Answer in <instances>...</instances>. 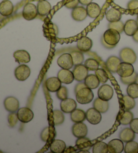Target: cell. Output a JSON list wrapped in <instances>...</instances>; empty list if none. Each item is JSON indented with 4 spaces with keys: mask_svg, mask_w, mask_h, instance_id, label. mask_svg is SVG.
<instances>
[{
    "mask_svg": "<svg viewBox=\"0 0 138 153\" xmlns=\"http://www.w3.org/2000/svg\"><path fill=\"white\" fill-rule=\"evenodd\" d=\"M76 101L82 105L88 104L94 99V94L92 89L85 87L78 91L76 93Z\"/></svg>",
    "mask_w": 138,
    "mask_h": 153,
    "instance_id": "obj_1",
    "label": "cell"
},
{
    "mask_svg": "<svg viewBox=\"0 0 138 153\" xmlns=\"http://www.w3.org/2000/svg\"><path fill=\"white\" fill-rule=\"evenodd\" d=\"M121 36L117 30L113 28H108L103 35L102 39L108 45L115 47L120 41Z\"/></svg>",
    "mask_w": 138,
    "mask_h": 153,
    "instance_id": "obj_2",
    "label": "cell"
},
{
    "mask_svg": "<svg viewBox=\"0 0 138 153\" xmlns=\"http://www.w3.org/2000/svg\"><path fill=\"white\" fill-rule=\"evenodd\" d=\"M120 59L123 62L129 63V64H134L136 62L137 55L135 51L129 47H125L121 50L119 53Z\"/></svg>",
    "mask_w": 138,
    "mask_h": 153,
    "instance_id": "obj_3",
    "label": "cell"
},
{
    "mask_svg": "<svg viewBox=\"0 0 138 153\" xmlns=\"http://www.w3.org/2000/svg\"><path fill=\"white\" fill-rule=\"evenodd\" d=\"M38 10L35 5L32 3L26 4L22 10V16L26 20L35 19L38 15Z\"/></svg>",
    "mask_w": 138,
    "mask_h": 153,
    "instance_id": "obj_4",
    "label": "cell"
},
{
    "mask_svg": "<svg viewBox=\"0 0 138 153\" xmlns=\"http://www.w3.org/2000/svg\"><path fill=\"white\" fill-rule=\"evenodd\" d=\"M116 73L120 77H129L134 73V68L131 64L122 62L119 65Z\"/></svg>",
    "mask_w": 138,
    "mask_h": 153,
    "instance_id": "obj_5",
    "label": "cell"
},
{
    "mask_svg": "<svg viewBox=\"0 0 138 153\" xmlns=\"http://www.w3.org/2000/svg\"><path fill=\"white\" fill-rule=\"evenodd\" d=\"M86 119L92 125H97L102 120L101 113L95 108H90L86 113Z\"/></svg>",
    "mask_w": 138,
    "mask_h": 153,
    "instance_id": "obj_6",
    "label": "cell"
},
{
    "mask_svg": "<svg viewBox=\"0 0 138 153\" xmlns=\"http://www.w3.org/2000/svg\"><path fill=\"white\" fill-rule=\"evenodd\" d=\"M30 75V69L28 65L22 64L17 67L14 71L16 78L19 81H25Z\"/></svg>",
    "mask_w": 138,
    "mask_h": 153,
    "instance_id": "obj_7",
    "label": "cell"
},
{
    "mask_svg": "<svg viewBox=\"0 0 138 153\" xmlns=\"http://www.w3.org/2000/svg\"><path fill=\"white\" fill-rule=\"evenodd\" d=\"M17 115L19 121L22 123H26L33 120L34 113L28 107H22L17 111Z\"/></svg>",
    "mask_w": 138,
    "mask_h": 153,
    "instance_id": "obj_8",
    "label": "cell"
},
{
    "mask_svg": "<svg viewBox=\"0 0 138 153\" xmlns=\"http://www.w3.org/2000/svg\"><path fill=\"white\" fill-rule=\"evenodd\" d=\"M88 71L85 65L79 64L75 65V68L72 71L74 79L78 82L84 80L88 75Z\"/></svg>",
    "mask_w": 138,
    "mask_h": 153,
    "instance_id": "obj_9",
    "label": "cell"
},
{
    "mask_svg": "<svg viewBox=\"0 0 138 153\" xmlns=\"http://www.w3.org/2000/svg\"><path fill=\"white\" fill-rule=\"evenodd\" d=\"M113 88L108 84H103L98 91V96L99 98L107 101H110L113 98Z\"/></svg>",
    "mask_w": 138,
    "mask_h": 153,
    "instance_id": "obj_10",
    "label": "cell"
},
{
    "mask_svg": "<svg viewBox=\"0 0 138 153\" xmlns=\"http://www.w3.org/2000/svg\"><path fill=\"white\" fill-rule=\"evenodd\" d=\"M57 64L62 69L70 70L73 65V59L70 53H63L57 59Z\"/></svg>",
    "mask_w": 138,
    "mask_h": 153,
    "instance_id": "obj_11",
    "label": "cell"
},
{
    "mask_svg": "<svg viewBox=\"0 0 138 153\" xmlns=\"http://www.w3.org/2000/svg\"><path fill=\"white\" fill-rule=\"evenodd\" d=\"M5 109L10 113L16 112L19 109L20 102L14 97H7L4 101Z\"/></svg>",
    "mask_w": 138,
    "mask_h": 153,
    "instance_id": "obj_12",
    "label": "cell"
},
{
    "mask_svg": "<svg viewBox=\"0 0 138 153\" xmlns=\"http://www.w3.org/2000/svg\"><path fill=\"white\" fill-rule=\"evenodd\" d=\"M73 135L76 138L86 137L88 134V128L86 125L83 122L76 123L71 128Z\"/></svg>",
    "mask_w": 138,
    "mask_h": 153,
    "instance_id": "obj_13",
    "label": "cell"
},
{
    "mask_svg": "<svg viewBox=\"0 0 138 153\" xmlns=\"http://www.w3.org/2000/svg\"><path fill=\"white\" fill-rule=\"evenodd\" d=\"M108 152L121 153L124 150L123 142L121 139H113L108 143Z\"/></svg>",
    "mask_w": 138,
    "mask_h": 153,
    "instance_id": "obj_14",
    "label": "cell"
},
{
    "mask_svg": "<svg viewBox=\"0 0 138 153\" xmlns=\"http://www.w3.org/2000/svg\"><path fill=\"white\" fill-rule=\"evenodd\" d=\"M57 78L59 79L62 83L65 84H70L72 83L74 79L73 72L70 70L62 69L57 74Z\"/></svg>",
    "mask_w": 138,
    "mask_h": 153,
    "instance_id": "obj_15",
    "label": "cell"
},
{
    "mask_svg": "<svg viewBox=\"0 0 138 153\" xmlns=\"http://www.w3.org/2000/svg\"><path fill=\"white\" fill-rule=\"evenodd\" d=\"M60 107L63 113H71L76 109L77 103L75 100L67 98L62 100L60 104Z\"/></svg>",
    "mask_w": 138,
    "mask_h": 153,
    "instance_id": "obj_16",
    "label": "cell"
},
{
    "mask_svg": "<svg viewBox=\"0 0 138 153\" xmlns=\"http://www.w3.org/2000/svg\"><path fill=\"white\" fill-rule=\"evenodd\" d=\"M87 16L88 14L86 8H85L83 6H77L75 8L72 9L71 17L77 22H82L86 19Z\"/></svg>",
    "mask_w": 138,
    "mask_h": 153,
    "instance_id": "obj_17",
    "label": "cell"
},
{
    "mask_svg": "<svg viewBox=\"0 0 138 153\" xmlns=\"http://www.w3.org/2000/svg\"><path fill=\"white\" fill-rule=\"evenodd\" d=\"M14 12V5L10 0H3L0 3V14L7 17L12 14Z\"/></svg>",
    "mask_w": 138,
    "mask_h": 153,
    "instance_id": "obj_18",
    "label": "cell"
},
{
    "mask_svg": "<svg viewBox=\"0 0 138 153\" xmlns=\"http://www.w3.org/2000/svg\"><path fill=\"white\" fill-rule=\"evenodd\" d=\"M93 45V42L87 36H83L79 39L77 42V47L79 51L82 52H88L92 49Z\"/></svg>",
    "mask_w": 138,
    "mask_h": 153,
    "instance_id": "obj_19",
    "label": "cell"
},
{
    "mask_svg": "<svg viewBox=\"0 0 138 153\" xmlns=\"http://www.w3.org/2000/svg\"><path fill=\"white\" fill-rule=\"evenodd\" d=\"M62 82L57 77H52L48 78L46 80L45 86L49 92L55 93L62 87Z\"/></svg>",
    "mask_w": 138,
    "mask_h": 153,
    "instance_id": "obj_20",
    "label": "cell"
},
{
    "mask_svg": "<svg viewBox=\"0 0 138 153\" xmlns=\"http://www.w3.org/2000/svg\"><path fill=\"white\" fill-rule=\"evenodd\" d=\"M138 30V22L134 20H128L124 24V33L127 36H133Z\"/></svg>",
    "mask_w": 138,
    "mask_h": 153,
    "instance_id": "obj_21",
    "label": "cell"
},
{
    "mask_svg": "<svg viewBox=\"0 0 138 153\" xmlns=\"http://www.w3.org/2000/svg\"><path fill=\"white\" fill-rule=\"evenodd\" d=\"M14 57L18 64H27L30 61V55L25 50H18L14 53Z\"/></svg>",
    "mask_w": 138,
    "mask_h": 153,
    "instance_id": "obj_22",
    "label": "cell"
},
{
    "mask_svg": "<svg viewBox=\"0 0 138 153\" xmlns=\"http://www.w3.org/2000/svg\"><path fill=\"white\" fill-rule=\"evenodd\" d=\"M51 5L46 0H42V1H39L37 4L38 14L41 16H45L48 15L51 12Z\"/></svg>",
    "mask_w": 138,
    "mask_h": 153,
    "instance_id": "obj_23",
    "label": "cell"
},
{
    "mask_svg": "<svg viewBox=\"0 0 138 153\" xmlns=\"http://www.w3.org/2000/svg\"><path fill=\"white\" fill-rule=\"evenodd\" d=\"M66 149V144L62 140H54L50 145V150L53 153H62Z\"/></svg>",
    "mask_w": 138,
    "mask_h": 153,
    "instance_id": "obj_24",
    "label": "cell"
},
{
    "mask_svg": "<svg viewBox=\"0 0 138 153\" xmlns=\"http://www.w3.org/2000/svg\"><path fill=\"white\" fill-rule=\"evenodd\" d=\"M135 138V133L133 131L131 128H126L121 131L119 134V139H121L123 142H127L134 140Z\"/></svg>",
    "mask_w": 138,
    "mask_h": 153,
    "instance_id": "obj_25",
    "label": "cell"
},
{
    "mask_svg": "<svg viewBox=\"0 0 138 153\" xmlns=\"http://www.w3.org/2000/svg\"><path fill=\"white\" fill-rule=\"evenodd\" d=\"M86 11L88 16L91 18H96L99 16L101 9H100L99 4L92 2L86 6Z\"/></svg>",
    "mask_w": 138,
    "mask_h": 153,
    "instance_id": "obj_26",
    "label": "cell"
},
{
    "mask_svg": "<svg viewBox=\"0 0 138 153\" xmlns=\"http://www.w3.org/2000/svg\"><path fill=\"white\" fill-rule=\"evenodd\" d=\"M122 17L121 12L119 10L112 7L106 13V18L109 22H117L121 20Z\"/></svg>",
    "mask_w": 138,
    "mask_h": 153,
    "instance_id": "obj_27",
    "label": "cell"
},
{
    "mask_svg": "<svg viewBox=\"0 0 138 153\" xmlns=\"http://www.w3.org/2000/svg\"><path fill=\"white\" fill-rule=\"evenodd\" d=\"M121 63V59H119V58L116 56H111L108 58L107 62H106V65H107L108 69L111 72L116 73L117 68Z\"/></svg>",
    "mask_w": 138,
    "mask_h": 153,
    "instance_id": "obj_28",
    "label": "cell"
},
{
    "mask_svg": "<svg viewBox=\"0 0 138 153\" xmlns=\"http://www.w3.org/2000/svg\"><path fill=\"white\" fill-rule=\"evenodd\" d=\"M84 83L86 87L90 89H95L100 85V82L95 74L88 75L86 79L84 80Z\"/></svg>",
    "mask_w": 138,
    "mask_h": 153,
    "instance_id": "obj_29",
    "label": "cell"
},
{
    "mask_svg": "<svg viewBox=\"0 0 138 153\" xmlns=\"http://www.w3.org/2000/svg\"><path fill=\"white\" fill-rule=\"evenodd\" d=\"M93 107L96 110L99 111L100 113H105L108 111V107H109V104L108 102L107 101H104L101 99H100L99 97L95 99L94 101Z\"/></svg>",
    "mask_w": 138,
    "mask_h": 153,
    "instance_id": "obj_30",
    "label": "cell"
},
{
    "mask_svg": "<svg viewBox=\"0 0 138 153\" xmlns=\"http://www.w3.org/2000/svg\"><path fill=\"white\" fill-rule=\"evenodd\" d=\"M119 121L121 124L125 126L128 125L134 119V114H133L132 112L130 111V110H123V111L121 112L120 114L119 115Z\"/></svg>",
    "mask_w": 138,
    "mask_h": 153,
    "instance_id": "obj_31",
    "label": "cell"
},
{
    "mask_svg": "<svg viewBox=\"0 0 138 153\" xmlns=\"http://www.w3.org/2000/svg\"><path fill=\"white\" fill-rule=\"evenodd\" d=\"M71 120L74 123L83 122L86 120V113L82 109H76L71 113Z\"/></svg>",
    "mask_w": 138,
    "mask_h": 153,
    "instance_id": "obj_32",
    "label": "cell"
},
{
    "mask_svg": "<svg viewBox=\"0 0 138 153\" xmlns=\"http://www.w3.org/2000/svg\"><path fill=\"white\" fill-rule=\"evenodd\" d=\"M121 101L123 105V109L125 111L131 110L135 107V99L129 95H124L122 97Z\"/></svg>",
    "mask_w": 138,
    "mask_h": 153,
    "instance_id": "obj_33",
    "label": "cell"
},
{
    "mask_svg": "<svg viewBox=\"0 0 138 153\" xmlns=\"http://www.w3.org/2000/svg\"><path fill=\"white\" fill-rule=\"evenodd\" d=\"M76 146L80 150H88L92 146V143L89 138L86 137L78 138L76 142Z\"/></svg>",
    "mask_w": 138,
    "mask_h": 153,
    "instance_id": "obj_34",
    "label": "cell"
},
{
    "mask_svg": "<svg viewBox=\"0 0 138 153\" xmlns=\"http://www.w3.org/2000/svg\"><path fill=\"white\" fill-rule=\"evenodd\" d=\"M93 153H107L108 152V145L103 142H97L92 148Z\"/></svg>",
    "mask_w": 138,
    "mask_h": 153,
    "instance_id": "obj_35",
    "label": "cell"
},
{
    "mask_svg": "<svg viewBox=\"0 0 138 153\" xmlns=\"http://www.w3.org/2000/svg\"><path fill=\"white\" fill-rule=\"evenodd\" d=\"M53 123L55 126L62 124L65 121V116L63 115L62 111L55 110L53 111Z\"/></svg>",
    "mask_w": 138,
    "mask_h": 153,
    "instance_id": "obj_36",
    "label": "cell"
},
{
    "mask_svg": "<svg viewBox=\"0 0 138 153\" xmlns=\"http://www.w3.org/2000/svg\"><path fill=\"white\" fill-rule=\"evenodd\" d=\"M125 153H138V143L134 140L127 142L124 148Z\"/></svg>",
    "mask_w": 138,
    "mask_h": 153,
    "instance_id": "obj_37",
    "label": "cell"
},
{
    "mask_svg": "<svg viewBox=\"0 0 138 153\" xmlns=\"http://www.w3.org/2000/svg\"><path fill=\"white\" fill-rule=\"evenodd\" d=\"M127 93L132 98H138V84L135 82L129 84L127 88Z\"/></svg>",
    "mask_w": 138,
    "mask_h": 153,
    "instance_id": "obj_38",
    "label": "cell"
},
{
    "mask_svg": "<svg viewBox=\"0 0 138 153\" xmlns=\"http://www.w3.org/2000/svg\"><path fill=\"white\" fill-rule=\"evenodd\" d=\"M84 65L87 68V69L90 71H96L97 69H99V62L93 58H89L86 59L85 61Z\"/></svg>",
    "mask_w": 138,
    "mask_h": 153,
    "instance_id": "obj_39",
    "label": "cell"
},
{
    "mask_svg": "<svg viewBox=\"0 0 138 153\" xmlns=\"http://www.w3.org/2000/svg\"><path fill=\"white\" fill-rule=\"evenodd\" d=\"M70 54L71 55V57H72L74 65L82 64L83 63L84 57L82 51H73Z\"/></svg>",
    "mask_w": 138,
    "mask_h": 153,
    "instance_id": "obj_40",
    "label": "cell"
},
{
    "mask_svg": "<svg viewBox=\"0 0 138 153\" xmlns=\"http://www.w3.org/2000/svg\"><path fill=\"white\" fill-rule=\"evenodd\" d=\"M95 75L99 78L100 83L105 84L108 80V76L107 72L104 69H102V68H100V69L99 68V69H97L95 71Z\"/></svg>",
    "mask_w": 138,
    "mask_h": 153,
    "instance_id": "obj_41",
    "label": "cell"
},
{
    "mask_svg": "<svg viewBox=\"0 0 138 153\" xmlns=\"http://www.w3.org/2000/svg\"><path fill=\"white\" fill-rule=\"evenodd\" d=\"M108 28H113L115 30H117L119 33H121L124 30V24L121 20L117 21V22H109L108 25Z\"/></svg>",
    "mask_w": 138,
    "mask_h": 153,
    "instance_id": "obj_42",
    "label": "cell"
},
{
    "mask_svg": "<svg viewBox=\"0 0 138 153\" xmlns=\"http://www.w3.org/2000/svg\"><path fill=\"white\" fill-rule=\"evenodd\" d=\"M137 79H138V74L136 72H134V73L132 75L129 76V77H126V78L121 77V82L123 83L124 84L129 85L130 84L136 82Z\"/></svg>",
    "mask_w": 138,
    "mask_h": 153,
    "instance_id": "obj_43",
    "label": "cell"
},
{
    "mask_svg": "<svg viewBox=\"0 0 138 153\" xmlns=\"http://www.w3.org/2000/svg\"><path fill=\"white\" fill-rule=\"evenodd\" d=\"M57 97L61 101L68 98V90L65 86H62L56 92Z\"/></svg>",
    "mask_w": 138,
    "mask_h": 153,
    "instance_id": "obj_44",
    "label": "cell"
},
{
    "mask_svg": "<svg viewBox=\"0 0 138 153\" xmlns=\"http://www.w3.org/2000/svg\"><path fill=\"white\" fill-rule=\"evenodd\" d=\"M18 120L17 113L15 112L14 113H10L7 117V121H8L9 125L11 128H14V126L17 124Z\"/></svg>",
    "mask_w": 138,
    "mask_h": 153,
    "instance_id": "obj_45",
    "label": "cell"
},
{
    "mask_svg": "<svg viewBox=\"0 0 138 153\" xmlns=\"http://www.w3.org/2000/svg\"><path fill=\"white\" fill-rule=\"evenodd\" d=\"M50 137V128L47 127L44 128L41 134V138L43 142H47Z\"/></svg>",
    "mask_w": 138,
    "mask_h": 153,
    "instance_id": "obj_46",
    "label": "cell"
},
{
    "mask_svg": "<svg viewBox=\"0 0 138 153\" xmlns=\"http://www.w3.org/2000/svg\"><path fill=\"white\" fill-rule=\"evenodd\" d=\"M79 4V0H70V1H65V6L68 9H73L77 6H78Z\"/></svg>",
    "mask_w": 138,
    "mask_h": 153,
    "instance_id": "obj_47",
    "label": "cell"
},
{
    "mask_svg": "<svg viewBox=\"0 0 138 153\" xmlns=\"http://www.w3.org/2000/svg\"><path fill=\"white\" fill-rule=\"evenodd\" d=\"M130 128L135 134H138V118L133 119V120L129 123Z\"/></svg>",
    "mask_w": 138,
    "mask_h": 153,
    "instance_id": "obj_48",
    "label": "cell"
},
{
    "mask_svg": "<svg viewBox=\"0 0 138 153\" xmlns=\"http://www.w3.org/2000/svg\"><path fill=\"white\" fill-rule=\"evenodd\" d=\"M138 8V0H131L127 4V9L134 10Z\"/></svg>",
    "mask_w": 138,
    "mask_h": 153,
    "instance_id": "obj_49",
    "label": "cell"
},
{
    "mask_svg": "<svg viewBox=\"0 0 138 153\" xmlns=\"http://www.w3.org/2000/svg\"><path fill=\"white\" fill-rule=\"evenodd\" d=\"M85 87H86L85 83H79V84H78L75 87V93H76L77 92L79 91V90L83 88H85Z\"/></svg>",
    "mask_w": 138,
    "mask_h": 153,
    "instance_id": "obj_50",
    "label": "cell"
},
{
    "mask_svg": "<svg viewBox=\"0 0 138 153\" xmlns=\"http://www.w3.org/2000/svg\"><path fill=\"white\" fill-rule=\"evenodd\" d=\"M92 0H79V4L83 5V6H88L89 4L92 3Z\"/></svg>",
    "mask_w": 138,
    "mask_h": 153,
    "instance_id": "obj_51",
    "label": "cell"
},
{
    "mask_svg": "<svg viewBox=\"0 0 138 153\" xmlns=\"http://www.w3.org/2000/svg\"><path fill=\"white\" fill-rule=\"evenodd\" d=\"M102 45H104L106 48H108V49H112V48H113V47H113V46H110V45H108V44H107L105 43V42L104 41V40H103V39H102Z\"/></svg>",
    "mask_w": 138,
    "mask_h": 153,
    "instance_id": "obj_52",
    "label": "cell"
},
{
    "mask_svg": "<svg viewBox=\"0 0 138 153\" xmlns=\"http://www.w3.org/2000/svg\"><path fill=\"white\" fill-rule=\"evenodd\" d=\"M133 39L135 41L138 43V30H137V32L134 34V35L133 36Z\"/></svg>",
    "mask_w": 138,
    "mask_h": 153,
    "instance_id": "obj_53",
    "label": "cell"
},
{
    "mask_svg": "<svg viewBox=\"0 0 138 153\" xmlns=\"http://www.w3.org/2000/svg\"><path fill=\"white\" fill-rule=\"evenodd\" d=\"M137 22H138V15H137Z\"/></svg>",
    "mask_w": 138,
    "mask_h": 153,
    "instance_id": "obj_54",
    "label": "cell"
},
{
    "mask_svg": "<svg viewBox=\"0 0 138 153\" xmlns=\"http://www.w3.org/2000/svg\"><path fill=\"white\" fill-rule=\"evenodd\" d=\"M137 80H138V79H137Z\"/></svg>",
    "mask_w": 138,
    "mask_h": 153,
    "instance_id": "obj_55",
    "label": "cell"
}]
</instances>
